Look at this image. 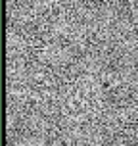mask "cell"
I'll return each instance as SVG.
<instances>
[{
    "mask_svg": "<svg viewBox=\"0 0 138 146\" xmlns=\"http://www.w3.org/2000/svg\"><path fill=\"white\" fill-rule=\"evenodd\" d=\"M8 146H138V0H8Z\"/></svg>",
    "mask_w": 138,
    "mask_h": 146,
    "instance_id": "6da1fadb",
    "label": "cell"
}]
</instances>
